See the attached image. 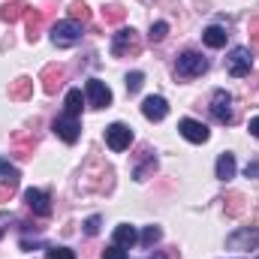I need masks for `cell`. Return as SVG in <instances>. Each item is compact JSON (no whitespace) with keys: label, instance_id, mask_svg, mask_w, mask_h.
Instances as JSON below:
<instances>
[{"label":"cell","instance_id":"21","mask_svg":"<svg viewBox=\"0 0 259 259\" xmlns=\"http://www.w3.org/2000/svg\"><path fill=\"white\" fill-rule=\"evenodd\" d=\"M232 175H235V157L232 154H220V160H217V178L229 181Z\"/></svg>","mask_w":259,"mask_h":259},{"label":"cell","instance_id":"26","mask_svg":"<svg viewBox=\"0 0 259 259\" xmlns=\"http://www.w3.org/2000/svg\"><path fill=\"white\" fill-rule=\"evenodd\" d=\"M160 238H163V232H160V226H148V229L142 232V244H145V247H154V244H157Z\"/></svg>","mask_w":259,"mask_h":259},{"label":"cell","instance_id":"32","mask_svg":"<svg viewBox=\"0 0 259 259\" xmlns=\"http://www.w3.org/2000/svg\"><path fill=\"white\" fill-rule=\"evenodd\" d=\"M100 223H103L100 217H88V220H84V232H88V235H97V232H100Z\"/></svg>","mask_w":259,"mask_h":259},{"label":"cell","instance_id":"11","mask_svg":"<svg viewBox=\"0 0 259 259\" xmlns=\"http://www.w3.org/2000/svg\"><path fill=\"white\" fill-rule=\"evenodd\" d=\"M178 130H181V136H184L187 142H193V145H202V142H208V127H205L202 121L184 118V121L178 124Z\"/></svg>","mask_w":259,"mask_h":259},{"label":"cell","instance_id":"29","mask_svg":"<svg viewBox=\"0 0 259 259\" xmlns=\"http://www.w3.org/2000/svg\"><path fill=\"white\" fill-rule=\"evenodd\" d=\"M148 172H157V160H154V157H148V163L136 169V181H145V178H148Z\"/></svg>","mask_w":259,"mask_h":259},{"label":"cell","instance_id":"31","mask_svg":"<svg viewBox=\"0 0 259 259\" xmlns=\"http://www.w3.org/2000/svg\"><path fill=\"white\" fill-rule=\"evenodd\" d=\"M15 190H18V184H6V181H0V205L9 202V199L15 196Z\"/></svg>","mask_w":259,"mask_h":259},{"label":"cell","instance_id":"12","mask_svg":"<svg viewBox=\"0 0 259 259\" xmlns=\"http://www.w3.org/2000/svg\"><path fill=\"white\" fill-rule=\"evenodd\" d=\"M142 115H145L148 121H163V118L169 115V103H166L163 97H148V100L142 103Z\"/></svg>","mask_w":259,"mask_h":259},{"label":"cell","instance_id":"37","mask_svg":"<svg viewBox=\"0 0 259 259\" xmlns=\"http://www.w3.org/2000/svg\"><path fill=\"white\" fill-rule=\"evenodd\" d=\"M0 235H3V226H0Z\"/></svg>","mask_w":259,"mask_h":259},{"label":"cell","instance_id":"15","mask_svg":"<svg viewBox=\"0 0 259 259\" xmlns=\"http://www.w3.org/2000/svg\"><path fill=\"white\" fill-rule=\"evenodd\" d=\"M30 6L24 3V0H9V3H3L0 6V18L6 21V24H12V21H18V18H24V12H27Z\"/></svg>","mask_w":259,"mask_h":259},{"label":"cell","instance_id":"35","mask_svg":"<svg viewBox=\"0 0 259 259\" xmlns=\"http://www.w3.org/2000/svg\"><path fill=\"white\" fill-rule=\"evenodd\" d=\"M250 36H253V42H256V49H259V18L250 21Z\"/></svg>","mask_w":259,"mask_h":259},{"label":"cell","instance_id":"9","mask_svg":"<svg viewBox=\"0 0 259 259\" xmlns=\"http://www.w3.org/2000/svg\"><path fill=\"white\" fill-rule=\"evenodd\" d=\"M66 78V69L61 64H49L42 69V75H39V81H42V91L46 94H58L61 91V84H64Z\"/></svg>","mask_w":259,"mask_h":259},{"label":"cell","instance_id":"6","mask_svg":"<svg viewBox=\"0 0 259 259\" xmlns=\"http://www.w3.org/2000/svg\"><path fill=\"white\" fill-rule=\"evenodd\" d=\"M226 244L232 250H256L259 247V226H250V229H238L226 238Z\"/></svg>","mask_w":259,"mask_h":259},{"label":"cell","instance_id":"30","mask_svg":"<svg viewBox=\"0 0 259 259\" xmlns=\"http://www.w3.org/2000/svg\"><path fill=\"white\" fill-rule=\"evenodd\" d=\"M142 81H145V75H142V72H130V75H127V91H130V94H139Z\"/></svg>","mask_w":259,"mask_h":259},{"label":"cell","instance_id":"36","mask_svg":"<svg viewBox=\"0 0 259 259\" xmlns=\"http://www.w3.org/2000/svg\"><path fill=\"white\" fill-rule=\"evenodd\" d=\"M247 130H250V133H253V136L259 139V118H253V121H250V127H247Z\"/></svg>","mask_w":259,"mask_h":259},{"label":"cell","instance_id":"4","mask_svg":"<svg viewBox=\"0 0 259 259\" xmlns=\"http://www.w3.org/2000/svg\"><path fill=\"white\" fill-rule=\"evenodd\" d=\"M52 130H55L58 139H64L66 145H75L78 136H81V124H78V118H72V115H61V118H55Z\"/></svg>","mask_w":259,"mask_h":259},{"label":"cell","instance_id":"17","mask_svg":"<svg viewBox=\"0 0 259 259\" xmlns=\"http://www.w3.org/2000/svg\"><path fill=\"white\" fill-rule=\"evenodd\" d=\"M202 39H205V46H211V49H223V46H226V30L217 27V24H211V27H205Z\"/></svg>","mask_w":259,"mask_h":259},{"label":"cell","instance_id":"1","mask_svg":"<svg viewBox=\"0 0 259 259\" xmlns=\"http://www.w3.org/2000/svg\"><path fill=\"white\" fill-rule=\"evenodd\" d=\"M139 52H142V39L133 27H121L112 36V55L115 58H139Z\"/></svg>","mask_w":259,"mask_h":259},{"label":"cell","instance_id":"14","mask_svg":"<svg viewBox=\"0 0 259 259\" xmlns=\"http://www.w3.org/2000/svg\"><path fill=\"white\" fill-rule=\"evenodd\" d=\"M42 21H46V15H42L39 9H27V12H24V24H27V42H36V39H39V33H42Z\"/></svg>","mask_w":259,"mask_h":259},{"label":"cell","instance_id":"33","mask_svg":"<svg viewBox=\"0 0 259 259\" xmlns=\"http://www.w3.org/2000/svg\"><path fill=\"white\" fill-rule=\"evenodd\" d=\"M103 259H127V253H124V247L115 244V247H109V250L103 253Z\"/></svg>","mask_w":259,"mask_h":259},{"label":"cell","instance_id":"2","mask_svg":"<svg viewBox=\"0 0 259 259\" xmlns=\"http://www.w3.org/2000/svg\"><path fill=\"white\" fill-rule=\"evenodd\" d=\"M78 39H81V24L72 21V18L58 21V24L52 27V42H55L58 49H69V46H75Z\"/></svg>","mask_w":259,"mask_h":259},{"label":"cell","instance_id":"13","mask_svg":"<svg viewBox=\"0 0 259 259\" xmlns=\"http://www.w3.org/2000/svg\"><path fill=\"white\" fill-rule=\"evenodd\" d=\"M24 202H27V208L33 211V214H39V217H49L52 214V205H49V196L42 193V190H27L24 193Z\"/></svg>","mask_w":259,"mask_h":259},{"label":"cell","instance_id":"10","mask_svg":"<svg viewBox=\"0 0 259 259\" xmlns=\"http://www.w3.org/2000/svg\"><path fill=\"white\" fill-rule=\"evenodd\" d=\"M250 66H253V58H250L247 49H232V55H229V75L244 78V75H250Z\"/></svg>","mask_w":259,"mask_h":259},{"label":"cell","instance_id":"19","mask_svg":"<svg viewBox=\"0 0 259 259\" xmlns=\"http://www.w3.org/2000/svg\"><path fill=\"white\" fill-rule=\"evenodd\" d=\"M103 18H106V24H121L127 18V9L121 3H106L103 6Z\"/></svg>","mask_w":259,"mask_h":259},{"label":"cell","instance_id":"25","mask_svg":"<svg viewBox=\"0 0 259 259\" xmlns=\"http://www.w3.org/2000/svg\"><path fill=\"white\" fill-rule=\"evenodd\" d=\"M0 181H6V184H18V169H15L9 160H0Z\"/></svg>","mask_w":259,"mask_h":259},{"label":"cell","instance_id":"8","mask_svg":"<svg viewBox=\"0 0 259 259\" xmlns=\"http://www.w3.org/2000/svg\"><path fill=\"white\" fill-rule=\"evenodd\" d=\"M211 115L220 121V124H232V97L226 94V91H214V97H211Z\"/></svg>","mask_w":259,"mask_h":259},{"label":"cell","instance_id":"23","mask_svg":"<svg viewBox=\"0 0 259 259\" xmlns=\"http://www.w3.org/2000/svg\"><path fill=\"white\" fill-rule=\"evenodd\" d=\"M69 18L72 21H91V6L84 0H72L69 3Z\"/></svg>","mask_w":259,"mask_h":259},{"label":"cell","instance_id":"7","mask_svg":"<svg viewBox=\"0 0 259 259\" xmlns=\"http://www.w3.org/2000/svg\"><path fill=\"white\" fill-rule=\"evenodd\" d=\"M106 145L112 148V151H127L130 145H133V130L127 124H112V127H106Z\"/></svg>","mask_w":259,"mask_h":259},{"label":"cell","instance_id":"5","mask_svg":"<svg viewBox=\"0 0 259 259\" xmlns=\"http://www.w3.org/2000/svg\"><path fill=\"white\" fill-rule=\"evenodd\" d=\"M84 94H88V103H91L94 109H109V106H112V91H109V84H103L100 78H91V81L84 84Z\"/></svg>","mask_w":259,"mask_h":259},{"label":"cell","instance_id":"27","mask_svg":"<svg viewBox=\"0 0 259 259\" xmlns=\"http://www.w3.org/2000/svg\"><path fill=\"white\" fill-rule=\"evenodd\" d=\"M166 33H169V24L166 21H157V24H151V42H163L166 39Z\"/></svg>","mask_w":259,"mask_h":259},{"label":"cell","instance_id":"20","mask_svg":"<svg viewBox=\"0 0 259 259\" xmlns=\"http://www.w3.org/2000/svg\"><path fill=\"white\" fill-rule=\"evenodd\" d=\"M33 151H36V139L24 136V133H15V154L18 157H30Z\"/></svg>","mask_w":259,"mask_h":259},{"label":"cell","instance_id":"24","mask_svg":"<svg viewBox=\"0 0 259 259\" xmlns=\"http://www.w3.org/2000/svg\"><path fill=\"white\" fill-rule=\"evenodd\" d=\"M244 208H247V205H244V196L241 193H229L226 196V214H229V217L244 214Z\"/></svg>","mask_w":259,"mask_h":259},{"label":"cell","instance_id":"34","mask_svg":"<svg viewBox=\"0 0 259 259\" xmlns=\"http://www.w3.org/2000/svg\"><path fill=\"white\" fill-rule=\"evenodd\" d=\"M244 175H247V178H259V160H253V163H247Z\"/></svg>","mask_w":259,"mask_h":259},{"label":"cell","instance_id":"28","mask_svg":"<svg viewBox=\"0 0 259 259\" xmlns=\"http://www.w3.org/2000/svg\"><path fill=\"white\" fill-rule=\"evenodd\" d=\"M46 259H75V253L69 247H49L46 250Z\"/></svg>","mask_w":259,"mask_h":259},{"label":"cell","instance_id":"18","mask_svg":"<svg viewBox=\"0 0 259 259\" xmlns=\"http://www.w3.org/2000/svg\"><path fill=\"white\" fill-rule=\"evenodd\" d=\"M136 238H139V235H136V229H133L130 223H121V226L115 229V244H118V247H133Z\"/></svg>","mask_w":259,"mask_h":259},{"label":"cell","instance_id":"3","mask_svg":"<svg viewBox=\"0 0 259 259\" xmlns=\"http://www.w3.org/2000/svg\"><path fill=\"white\" fill-rule=\"evenodd\" d=\"M208 69V61L199 55V52H184L181 58H178V75L181 78H196V75H202Z\"/></svg>","mask_w":259,"mask_h":259},{"label":"cell","instance_id":"16","mask_svg":"<svg viewBox=\"0 0 259 259\" xmlns=\"http://www.w3.org/2000/svg\"><path fill=\"white\" fill-rule=\"evenodd\" d=\"M30 94H33V78L21 75V78L9 81V100H30Z\"/></svg>","mask_w":259,"mask_h":259},{"label":"cell","instance_id":"22","mask_svg":"<svg viewBox=\"0 0 259 259\" xmlns=\"http://www.w3.org/2000/svg\"><path fill=\"white\" fill-rule=\"evenodd\" d=\"M81 106H84V97H81V91H69V94H66V103H64V115L78 118Z\"/></svg>","mask_w":259,"mask_h":259}]
</instances>
